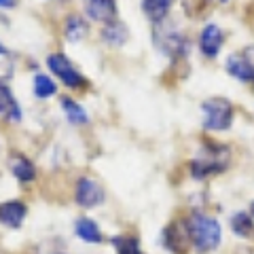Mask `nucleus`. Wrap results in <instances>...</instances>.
<instances>
[{"label":"nucleus","instance_id":"9b49d317","mask_svg":"<svg viewBox=\"0 0 254 254\" xmlns=\"http://www.w3.org/2000/svg\"><path fill=\"white\" fill-rule=\"evenodd\" d=\"M0 117L13 123L21 121V108L17 104V100L13 98V93L4 85H0Z\"/></svg>","mask_w":254,"mask_h":254},{"label":"nucleus","instance_id":"7ed1b4c3","mask_svg":"<svg viewBox=\"0 0 254 254\" xmlns=\"http://www.w3.org/2000/svg\"><path fill=\"white\" fill-rule=\"evenodd\" d=\"M229 165V150L225 146H212L208 155L201 159H193L189 165L193 180H205L208 176L220 174Z\"/></svg>","mask_w":254,"mask_h":254},{"label":"nucleus","instance_id":"6ab92c4d","mask_svg":"<svg viewBox=\"0 0 254 254\" xmlns=\"http://www.w3.org/2000/svg\"><path fill=\"white\" fill-rule=\"evenodd\" d=\"M55 91H58V87H55V83L47 74H36L34 76V93H36V98H51V95H55Z\"/></svg>","mask_w":254,"mask_h":254},{"label":"nucleus","instance_id":"b1692460","mask_svg":"<svg viewBox=\"0 0 254 254\" xmlns=\"http://www.w3.org/2000/svg\"><path fill=\"white\" fill-rule=\"evenodd\" d=\"M218 2H227V0H218Z\"/></svg>","mask_w":254,"mask_h":254},{"label":"nucleus","instance_id":"9d476101","mask_svg":"<svg viewBox=\"0 0 254 254\" xmlns=\"http://www.w3.org/2000/svg\"><path fill=\"white\" fill-rule=\"evenodd\" d=\"M225 68L233 78H237V81H242V83H252L254 81V68L250 66V62L246 58L231 55V58H227Z\"/></svg>","mask_w":254,"mask_h":254},{"label":"nucleus","instance_id":"aec40b11","mask_svg":"<svg viewBox=\"0 0 254 254\" xmlns=\"http://www.w3.org/2000/svg\"><path fill=\"white\" fill-rule=\"evenodd\" d=\"M13 68H15L13 55L0 45V81H9L13 76Z\"/></svg>","mask_w":254,"mask_h":254},{"label":"nucleus","instance_id":"39448f33","mask_svg":"<svg viewBox=\"0 0 254 254\" xmlns=\"http://www.w3.org/2000/svg\"><path fill=\"white\" fill-rule=\"evenodd\" d=\"M106 199L104 195V189H102L98 182L89 176H81L74 187V201L81 205L85 210H91V208H98Z\"/></svg>","mask_w":254,"mask_h":254},{"label":"nucleus","instance_id":"dca6fc26","mask_svg":"<svg viewBox=\"0 0 254 254\" xmlns=\"http://www.w3.org/2000/svg\"><path fill=\"white\" fill-rule=\"evenodd\" d=\"M64 32H66V38L70 43H78L87 34V23L78 15H70L66 19V26H64Z\"/></svg>","mask_w":254,"mask_h":254},{"label":"nucleus","instance_id":"1a4fd4ad","mask_svg":"<svg viewBox=\"0 0 254 254\" xmlns=\"http://www.w3.org/2000/svg\"><path fill=\"white\" fill-rule=\"evenodd\" d=\"M85 11L93 21L110 23L117 15L115 0H85Z\"/></svg>","mask_w":254,"mask_h":254},{"label":"nucleus","instance_id":"0eeeda50","mask_svg":"<svg viewBox=\"0 0 254 254\" xmlns=\"http://www.w3.org/2000/svg\"><path fill=\"white\" fill-rule=\"evenodd\" d=\"M222 41H225L222 30L216 26V23H208L199 36V49L205 58H216L220 47H222Z\"/></svg>","mask_w":254,"mask_h":254},{"label":"nucleus","instance_id":"4be33fe9","mask_svg":"<svg viewBox=\"0 0 254 254\" xmlns=\"http://www.w3.org/2000/svg\"><path fill=\"white\" fill-rule=\"evenodd\" d=\"M15 2L17 0H0V9H11V6H15Z\"/></svg>","mask_w":254,"mask_h":254},{"label":"nucleus","instance_id":"2eb2a0df","mask_svg":"<svg viewBox=\"0 0 254 254\" xmlns=\"http://www.w3.org/2000/svg\"><path fill=\"white\" fill-rule=\"evenodd\" d=\"M102 41L106 45H113V47H121L127 41V30L123 23H117V21H110L102 30Z\"/></svg>","mask_w":254,"mask_h":254},{"label":"nucleus","instance_id":"f3484780","mask_svg":"<svg viewBox=\"0 0 254 254\" xmlns=\"http://www.w3.org/2000/svg\"><path fill=\"white\" fill-rule=\"evenodd\" d=\"M110 244L115 246L117 254H144L140 248L138 237H133V235H117L110 240Z\"/></svg>","mask_w":254,"mask_h":254},{"label":"nucleus","instance_id":"f257e3e1","mask_svg":"<svg viewBox=\"0 0 254 254\" xmlns=\"http://www.w3.org/2000/svg\"><path fill=\"white\" fill-rule=\"evenodd\" d=\"M182 227H185L189 246L197 254H210L214 250H218V246L222 244V227L210 214L193 210L185 218Z\"/></svg>","mask_w":254,"mask_h":254},{"label":"nucleus","instance_id":"ddd939ff","mask_svg":"<svg viewBox=\"0 0 254 254\" xmlns=\"http://www.w3.org/2000/svg\"><path fill=\"white\" fill-rule=\"evenodd\" d=\"M11 172H13V176L17 178L19 182H32L36 178L34 163H32L30 159H26L23 155H15L11 159Z\"/></svg>","mask_w":254,"mask_h":254},{"label":"nucleus","instance_id":"f8f14e48","mask_svg":"<svg viewBox=\"0 0 254 254\" xmlns=\"http://www.w3.org/2000/svg\"><path fill=\"white\" fill-rule=\"evenodd\" d=\"M229 227H231V231L242 237V240H250L254 235V218L250 212H235L231 220H229Z\"/></svg>","mask_w":254,"mask_h":254},{"label":"nucleus","instance_id":"20e7f679","mask_svg":"<svg viewBox=\"0 0 254 254\" xmlns=\"http://www.w3.org/2000/svg\"><path fill=\"white\" fill-rule=\"evenodd\" d=\"M47 66H49L51 72L55 76H60V81L66 85V87H70V89H76V87H83L85 85V76L72 66V62H70L64 53L49 55V60H47Z\"/></svg>","mask_w":254,"mask_h":254},{"label":"nucleus","instance_id":"423d86ee","mask_svg":"<svg viewBox=\"0 0 254 254\" xmlns=\"http://www.w3.org/2000/svg\"><path fill=\"white\" fill-rule=\"evenodd\" d=\"M28 216V208L26 203L19 199H11L0 203V225L6 229H21L23 220Z\"/></svg>","mask_w":254,"mask_h":254},{"label":"nucleus","instance_id":"6e6552de","mask_svg":"<svg viewBox=\"0 0 254 254\" xmlns=\"http://www.w3.org/2000/svg\"><path fill=\"white\" fill-rule=\"evenodd\" d=\"M74 235L85 244H102L104 242V233H102L100 225L89 216H81L74 220Z\"/></svg>","mask_w":254,"mask_h":254},{"label":"nucleus","instance_id":"a211bd4d","mask_svg":"<svg viewBox=\"0 0 254 254\" xmlns=\"http://www.w3.org/2000/svg\"><path fill=\"white\" fill-rule=\"evenodd\" d=\"M62 108H64V113H66L68 121L72 123V125H83V123L89 121V117H87L85 108H83L81 104H76L74 100L64 98V100H62Z\"/></svg>","mask_w":254,"mask_h":254},{"label":"nucleus","instance_id":"f03ea898","mask_svg":"<svg viewBox=\"0 0 254 254\" xmlns=\"http://www.w3.org/2000/svg\"><path fill=\"white\" fill-rule=\"evenodd\" d=\"M203 127L208 131H225L233 121V106L225 98H210L203 102Z\"/></svg>","mask_w":254,"mask_h":254},{"label":"nucleus","instance_id":"412c9836","mask_svg":"<svg viewBox=\"0 0 254 254\" xmlns=\"http://www.w3.org/2000/svg\"><path fill=\"white\" fill-rule=\"evenodd\" d=\"M244 58L248 60V62H250V66L254 68V47H248V49L244 51Z\"/></svg>","mask_w":254,"mask_h":254},{"label":"nucleus","instance_id":"4468645a","mask_svg":"<svg viewBox=\"0 0 254 254\" xmlns=\"http://www.w3.org/2000/svg\"><path fill=\"white\" fill-rule=\"evenodd\" d=\"M172 0H142V11L150 21H163L170 11Z\"/></svg>","mask_w":254,"mask_h":254},{"label":"nucleus","instance_id":"5701e85b","mask_svg":"<svg viewBox=\"0 0 254 254\" xmlns=\"http://www.w3.org/2000/svg\"><path fill=\"white\" fill-rule=\"evenodd\" d=\"M250 214H252V218H254V201H252V205H250Z\"/></svg>","mask_w":254,"mask_h":254}]
</instances>
